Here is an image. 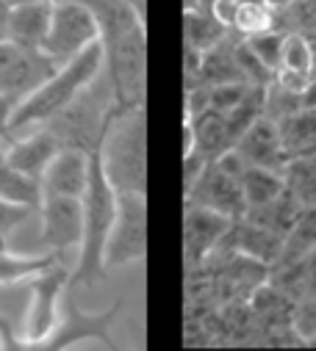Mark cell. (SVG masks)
<instances>
[{
	"label": "cell",
	"mask_w": 316,
	"mask_h": 351,
	"mask_svg": "<svg viewBox=\"0 0 316 351\" xmlns=\"http://www.w3.org/2000/svg\"><path fill=\"white\" fill-rule=\"evenodd\" d=\"M106 66L103 58V45L95 42L87 50H81L75 58H69L67 64H61L39 89H34L25 100H20L12 111V138L34 130L45 122H50L56 114H61L69 103H75L89 86L100 77Z\"/></svg>",
	"instance_id": "obj_3"
},
{
	"label": "cell",
	"mask_w": 316,
	"mask_h": 351,
	"mask_svg": "<svg viewBox=\"0 0 316 351\" xmlns=\"http://www.w3.org/2000/svg\"><path fill=\"white\" fill-rule=\"evenodd\" d=\"M89 180V149L61 147L42 174V197H84Z\"/></svg>",
	"instance_id": "obj_13"
},
{
	"label": "cell",
	"mask_w": 316,
	"mask_h": 351,
	"mask_svg": "<svg viewBox=\"0 0 316 351\" xmlns=\"http://www.w3.org/2000/svg\"><path fill=\"white\" fill-rule=\"evenodd\" d=\"M147 257V194L125 191L117 197V216L103 249V266L125 269Z\"/></svg>",
	"instance_id": "obj_6"
},
{
	"label": "cell",
	"mask_w": 316,
	"mask_h": 351,
	"mask_svg": "<svg viewBox=\"0 0 316 351\" xmlns=\"http://www.w3.org/2000/svg\"><path fill=\"white\" fill-rule=\"evenodd\" d=\"M289 158L316 155V108H300L278 122Z\"/></svg>",
	"instance_id": "obj_19"
},
{
	"label": "cell",
	"mask_w": 316,
	"mask_h": 351,
	"mask_svg": "<svg viewBox=\"0 0 316 351\" xmlns=\"http://www.w3.org/2000/svg\"><path fill=\"white\" fill-rule=\"evenodd\" d=\"M302 266H305V288H308L305 296H316V249H311L302 257Z\"/></svg>",
	"instance_id": "obj_33"
},
{
	"label": "cell",
	"mask_w": 316,
	"mask_h": 351,
	"mask_svg": "<svg viewBox=\"0 0 316 351\" xmlns=\"http://www.w3.org/2000/svg\"><path fill=\"white\" fill-rule=\"evenodd\" d=\"M9 14H12V6L6 0H0V39L9 36Z\"/></svg>",
	"instance_id": "obj_34"
},
{
	"label": "cell",
	"mask_w": 316,
	"mask_h": 351,
	"mask_svg": "<svg viewBox=\"0 0 316 351\" xmlns=\"http://www.w3.org/2000/svg\"><path fill=\"white\" fill-rule=\"evenodd\" d=\"M311 249H316V208H302L297 224L286 235L280 257H305Z\"/></svg>",
	"instance_id": "obj_27"
},
{
	"label": "cell",
	"mask_w": 316,
	"mask_h": 351,
	"mask_svg": "<svg viewBox=\"0 0 316 351\" xmlns=\"http://www.w3.org/2000/svg\"><path fill=\"white\" fill-rule=\"evenodd\" d=\"M39 213H42L39 243L47 246V252L64 260L69 249L75 252L81 249V238H84L81 197H42Z\"/></svg>",
	"instance_id": "obj_10"
},
{
	"label": "cell",
	"mask_w": 316,
	"mask_h": 351,
	"mask_svg": "<svg viewBox=\"0 0 316 351\" xmlns=\"http://www.w3.org/2000/svg\"><path fill=\"white\" fill-rule=\"evenodd\" d=\"M117 189L109 183L106 171L100 166L98 149H89V180H87V191L81 197L84 205V238H81V249H78V260H75V271L69 277V282H92L98 277L106 274L103 266V249L117 216Z\"/></svg>",
	"instance_id": "obj_4"
},
{
	"label": "cell",
	"mask_w": 316,
	"mask_h": 351,
	"mask_svg": "<svg viewBox=\"0 0 316 351\" xmlns=\"http://www.w3.org/2000/svg\"><path fill=\"white\" fill-rule=\"evenodd\" d=\"M61 149V141L56 138V133L47 128V125H39L34 128L28 136H14L3 155L9 158L12 166H17L23 174H28V178L39 180L42 183V174L47 169V163L56 158V152Z\"/></svg>",
	"instance_id": "obj_15"
},
{
	"label": "cell",
	"mask_w": 316,
	"mask_h": 351,
	"mask_svg": "<svg viewBox=\"0 0 316 351\" xmlns=\"http://www.w3.org/2000/svg\"><path fill=\"white\" fill-rule=\"evenodd\" d=\"M125 3H128L142 20H147V0H125Z\"/></svg>",
	"instance_id": "obj_35"
},
{
	"label": "cell",
	"mask_w": 316,
	"mask_h": 351,
	"mask_svg": "<svg viewBox=\"0 0 316 351\" xmlns=\"http://www.w3.org/2000/svg\"><path fill=\"white\" fill-rule=\"evenodd\" d=\"M100 25V45L114 106L139 108L147 92V31L125 0H81Z\"/></svg>",
	"instance_id": "obj_1"
},
{
	"label": "cell",
	"mask_w": 316,
	"mask_h": 351,
	"mask_svg": "<svg viewBox=\"0 0 316 351\" xmlns=\"http://www.w3.org/2000/svg\"><path fill=\"white\" fill-rule=\"evenodd\" d=\"M120 310H122V302H114L111 307L92 313V310L78 307V302L69 296V299L61 302L58 324H56L53 335L45 340L42 348L61 351V348H78V346H87V343L117 348V340H114L111 329H114V321H117Z\"/></svg>",
	"instance_id": "obj_8"
},
{
	"label": "cell",
	"mask_w": 316,
	"mask_h": 351,
	"mask_svg": "<svg viewBox=\"0 0 316 351\" xmlns=\"http://www.w3.org/2000/svg\"><path fill=\"white\" fill-rule=\"evenodd\" d=\"M98 158L106 171L109 183L117 194L136 191L147 194V117L144 106L139 108H120L111 103L100 141Z\"/></svg>",
	"instance_id": "obj_2"
},
{
	"label": "cell",
	"mask_w": 316,
	"mask_h": 351,
	"mask_svg": "<svg viewBox=\"0 0 316 351\" xmlns=\"http://www.w3.org/2000/svg\"><path fill=\"white\" fill-rule=\"evenodd\" d=\"M283 243H286L283 235H278L275 230H269V227H264V224H258L247 216L236 219L230 224L225 241H222V246L236 249V252H242L253 260H261V263H267V266H272V263L280 257Z\"/></svg>",
	"instance_id": "obj_16"
},
{
	"label": "cell",
	"mask_w": 316,
	"mask_h": 351,
	"mask_svg": "<svg viewBox=\"0 0 316 351\" xmlns=\"http://www.w3.org/2000/svg\"><path fill=\"white\" fill-rule=\"evenodd\" d=\"M256 83H219V86H208V106L216 114H230L239 106Z\"/></svg>",
	"instance_id": "obj_29"
},
{
	"label": "cell",
	"mask_w": 316,
	"mask_h": 351,
	"mask_svg": "<svg viewBox=\"0 0 316 351\" xmlns=\"http://www.w3.org/2000/svg\"><path fill=\"white\" fill-rule=\"evenodd\" d=\"M236 149L242 152V158L247 160V166H264V169H272V171H280L286 169V163L291 160L283 149V138H280V128L272 117L261 114L247 130L245 136L236 141Z\"/></svg>",
	"instance_id": "obj_14"
},
{
	"label": "cell",
	"mask_w": 316,
	"mask_h": 351,
	"mask_svg": "<svg viewBox=\"0 0 316 351\" xmlns=\"http://www.w3.org/2000/svg\"><path fill=\"white\" fill-rule=\"evenodd\" d=\"M283 183L302 208H316V155L291 158L283 169Z\"/></svg>",
	"instance_id": "obj_22"
},
{
	"label": "cell",
	"mask_w": 316,
	"mask_h": 351,
	"mask_svg": "<svg viewBox=\"0 0 316 351\" xmlns=\"http://www.w3.org/2000/svg\"><path fill=\"white\" fill-rule=\"evenodd\" d=\"M0 348H3V332H0Z\"/></svg>",
	"instance_id": "obj_38"
},
{
	"label": "cell",
	"mask_w": 316,
	"mask_h": 351,
	"mask_svg": "<svg viewBox=\"0 0 316 351\" xmlns=\"http://www.w3.org/2000/svg\"><path fill=\"white\" fill-rule=\"evenodd\" d=\"M95 42H100V25L92 9L81 0H56L42 53L61 66Z\"/></svg>",
	"instance_id": "obj_7"
},
{
	"label": "cell",
	"mask_w": 316,
	"mask_h": 351,
	"mask_svg": "<svg viewBox=\"0 0 316 351\" xmlns=\"http://www.w3.org/2000/svg\"><path fill=\"white\" fill-rule=\"evenodd\" d=\"M12 111L14 103L0 95V149H6V144L12 141Z\"/></svg>",
	"instance_id": "obj_32"
},
{
	"label": "cell",
	"mask_w": 316,
	"mask_h": 351,
	"mask_svg": "<svg viewBox=\"0 0 316 351\" xmlns=\"http://www.w3.org/2000/svg\"><path fill=\"white\" fill-rule=\"evenodd\" d=\"M275 25H278V12L269 9L264 0H253V3H242V6H239V14H236L233 31H239V34L247 39V36L272 31Z\"/></svg>",
	"instance_id": "obj_26"
},
{
	"label": "cell",
	"mask_w": 316,
	"mask_h": 351,
	"mask_svg": "<svg viewBox=\"0 0 316 351\" xmlns=\"http://www.w3.org/2000/svg\"><path fill=\"white\" fill-rule=\"evenodd\" d=\"M53 3L56 0H34V3H20L12 6L9 14V36L17 45L25 47H39L50 31V17H53Z\"/></svg>",
	"instance_id": "obj_17"
},
{
	"label": "cell",
	"mask_w": 316,
	"mask_h": 351,
	"mask_svg": "<svg viewBox=\"0 0 316 351\" xmlns=\"http://www.w3.org/2000/svg\"><path fill=\"white\" fill-rule=\"evenodd\" d=\"M34 210H36V208L17 205V202H9V199L0 197V246H6L9 235H12L20 224H25V219H28Z\"/></svg>",
	"instance_id": "obj_30"
},
{
	"label": "cell",
	"mask_w": 316,
	"mask_h": 351,
	"mask_svg": "<svg viewBox=\"0 0 316 351\" xmlns=\"http://www.w3.org/2000/svg\"><path fill=\"white\" fill-rule=\"evenodd\" d=\"M225 36H227V28H222L205 9H186V17H183L186 50L205 53V50L216 47Z\"/></svg>",
	"instance_id": "obj_23"
},
{
	"label": "cell",
	"mask_w": 316,
	"mask_h": 351,
	"mask_svg": "<svg viewBox=\"0 0 316 351\" xmlns=\"http://www.w3.org/2000/svg\"><path fill=\"white\" fill-rule=\"evenodd\" d=\"M242 191L247 199V210H253V208L275 202L286 191V183L280 171H272L264 166H247L242 174Z\"/></svg>",
	"instance_id": "obj_21"
},
{
	"label": "cell",
	"mask_w": 316,
	"mask_h": 351,
	"mask_svg": "<svg viewBox=\"0 0 316 351\" xmlns=\"http://www.w3.org/2000/svg\"><path fill=\"white\" fill-rule=\"evenodd\" d=\"M186 205H200V208H211L227 219H242L247 213V199L242 191V178H233L225 174L214 160L205 163V169L200 171V178L194 180V186L189 191H183Z\"/></svg>",
	"instance_id": "obj_11"
},
{
	"label": "cell",
	"mask_w": 316,
	"mask_h": 351,
	"mask_svg": "<svg viewBox=\"0 0 316 351\" xmlns=\"http://www.w3.org/2000/svg\"><path fill=\"white\" fill-rule=\"evenodd\" d=\"M239 0H208V14L222 25V28H233V23H236V14H239Z\"/></svg>",
	"instance_id": "obj_31"
},
{
	"label": "cell",
	"mask_w": 316,
	"mask_h": 351,
	"mask_svg": "<svg viewBox=\"0 0 316 351\" xmlns=\"http://www.w3.org/2000/svg\"><path fill=\"white\" fill-rule=\"evenodd\" d=\"M264 3H267L269 9H275V12H283V9H291L297 0H264Z\"/></svg>",
	"instance_id": "obj_36"
},
{
	"label": "cell",
	"mask_w": 316,
	"mask_h": 351,
	"mask_svg": "<svg viewBox=\"0 0 316 351\" xmlns=\"http://www.w3.org/2000/svg\"><path fill=\"white\" fill-rule=\"evenodd\" d=\"M283 36H286V34H278L275 28H272V31H264V34H256V36H247L250 50L258 56V61H261L269 72H278V69H280Z\"/></svg>",
	"instance_id": "obj_28"
},
{
	"label": "cell",
	"mask_w": 316,
	"mask_h": 351,
	"mask_svg": "<svg viewBox=\"0 0 316 351\" xmlns=\"http://www.w3.org/2000/svg\"><path fill=\"white\" fill-rule=\"evenodd\" d=\"M9 6H20V3H34V0H6Z\"/></svg>",
	"instance_id": "obj_37"
},
{
	"label": "cell",
	"mask_w": 316,
	"mask_h": 351,
	"mask_svg": "<svg viewBox=\"0 0 316 351\" xmlns=\"http://www.w3.org/2000/svg\"><path fill=\"white\" fill-rule=\"evenodd\" d=\"M280 69H291V72H305L311 75L316 69V53H313V42L300 34V31H289L283 36V56H280Z\"/></svg>",
	"instance_id": "obj_25"
},
{
	"label": "cell",
	"mask_w": 316,
	"mask_h": 351,
	"mask_svg": "<svg viewBox=\"0 0 316 351\" xmlns=\"http://www.w3.org/2000/svg\"><path fill=\"white\" fill-rule=\"evenodd\" d=\"M233 219L211 210V208H200V205H186L183 213V260L186 269H197L222 246L227 230H230Z\"/></svg>",
	"instance_id": "obj_12"
},
{
	"label": "cell",
	"mask_w": 316,
	"mask_h": 351,
	"mask_svg": "<svg viewBox=\"0 0 316 351\" xmlns=\"http://www.w3.org/2000/svg\"><path fill=\"white\" fill-rule=\"evenodd\" d=\"M56 263H64L58 254H17L0 246V288H20L34 282L39 274L53 269Z\"/></svg>",
	"instance_id": "obj_18"
},
{
	"label": "cell",
	"mask_w": 316,
	"mask_h": 351,
	"mask_svg": "<svg viewBox=\"0 0 316 351\" xmlns=\"http://www.w3.org/2000/svg\"><path fill=\"white\" fill-rule=\"evenodd\" d=\"M194 122V136H197V152L205 158V160H214L219 152H225L230 147V138H227V128H225V117L216 114V111H205L200 114Z\"/></svg>",
	"instance_id": "obj_24"
},
{
	"label": "cell",
	"mask_w": 316,
	"mask_h": 351,
	"mask_svg": "<svg viewBox=\"0 0 316 351\" xmlns=\"http://www.w3.org/2000/svg\"><path fill=\"white\" fill-rule=\"evenodd\" d=\"M69 266L67 263H56L53 269L39 274L34 282H28V304L23 315V326L12 332L3 321H0V332H3V348H42L45 340L53 335L58 315H61V302H64V288L69 282Z\"/></svg>",
	"instance_id": "obj_5"
},
{
	"label": "cell",
	"mask_w": 316,
	"mask_h": 351,
	"mask_svg": "<svg viewBox=\"0 0 316 351\" xmlns=\"http://www.w3.org/2000/svg\"><path fill=\"white\" fill-rule=\"evenodd\" d=\"M58 69L39 47H25L12 39H0V95L14 106Z\"/></svg>",
	"instance_id": "obj_9"
},
{
	"label": "cell",
	"mask_w": 316,
	"mask_h": 351,
	"mask_svg": "<svg viewBox=\"0 0 316 351\" xmlns=\"http://www.w3.org/2000/svg\"><path fill=\"white\" fill-rule=\"evenodd\" d=\"M0 197L17 205L36 208V210L42 205V183L23 174L17 166H12L3 149H0Z\"/></svg>",
	"instance_id": "obj_20"
}]
</instances>
